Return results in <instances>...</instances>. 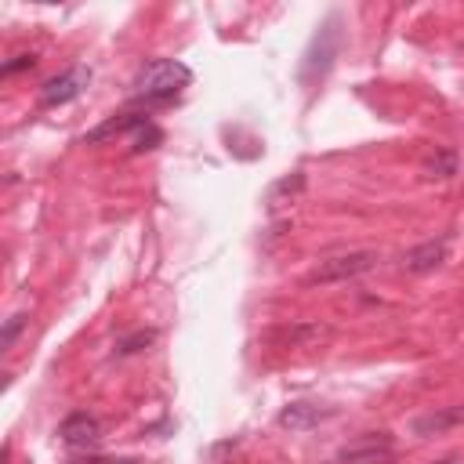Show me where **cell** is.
<instances>
[{"mask_svg": "<svg viewBox=\"0 0 464 464\" xmlns=\"http://www.w3.org/2000/svg\"><path fill=\"white\" fill-rule=\"evenodd\" d=\"M337 47H341V29H337V18H326L323 29L312 36L308 51H304V62H301V83H315L330 72L334 58H337Z\"/></svg>", "mask_w": 464, "mask_h": 464, "instance_id": "cell-2", "label": "cell"}, {"mask_svg": "<svg viewBox=\"0 0 464 464\" xmlns=\"http://www.w3.org/2000/svg\"><path fill=\"white\" fill-rule=\"evenodd\" d=\"M87 83H91V69H87V65H72V69H65L62 76H51V80L40 87V105H44V109L65 105V102L80 98V94L87 91Z\"/></svg>", "mask_w": 464, "mask_h": 464, "instance_id": "cell-5", "label": "cell"}, {"mask_svg": "<svg viewBox=\"0 0 464 464\" xmlns=\"http://www.w3.org/2000/svg\"><path fill=\"white\" fill-rule=\"evenodd\" d=\"M377 261H381V257H377L373 250H352V254H337V257L319 261V265H315V268L304 276V283H341V279H355V276L370 272Z\"/></svg>", "mask_w": 464, "mask_h": 464, "instance_id": "cell-3", "label": "cell"}, {"mask_svg": "<svg viewBox=\"0 0 464 464\" xmlns=\"http://www.w3.org/2000/svg\"><path fill=\"white\" fill-rule=\"evenodd\" d=\"M33 65H36V58H33V54H18L14 62H4V69H0V72H4V76H14V72L33 69Z\"/></svg>", "mask_w": 464, "mask_h": 464, "instance_id": "cell-14", "label": "cell"}, {"mask_svg": "<svg viewBox=\"0 0 464 464\" xmlns=\"http://www.w3.org/2000/svg\"><path fill=\"white\" fill-rule=\"evenodd\" d=\"M58 435H62V442H65V446L87 450V446H98V439H102V424H98V417H94V413L76 410V413H69V417L58 424Z\"/></svg>", "mask_w": 464, "mask_h": 464, "instance_id": "cell-6", "label": "cell"}, {"mask_svg": "<svg viewBox=\"0 0 464 464\" xmlns=\"http://www.w3.org/2000/svg\"><path fill=\"white\" fill-rule=\"evenodd\" d=\"M334 410H323V406H312V402H290L279 410V424L290 428V431H308L315 428L319 420H326Z\"/></svg>", "mask_w": 464, "mask_h": 464, "instance_id": "cell-9", "label": "cell"}, {"mask_svg": "<svg viewBox=\"0 0 464 464\" xmlns=\"http://www.w3.org/2000/svg\"><path fill=\"white\" fill-rule=\"evenodd\" d=\"M392 460H395V442L388 431H370L337 453V464H392Z\"/></svg>", "mask_w": 464, "mask_h": 464, "instance_id": "cell-4", "label": "cell"}, {"mask_svg": "<svg viewBox=\"0 0 464 464\" xmlns=\"http://www.w3.org/2000/svg\"><path fill=\"white\" fill-rule=\"evenodd\" d=\"M163 141V130L156 127V123H149V127H141L138 134H134V152H149V149H156Z\"/></svg>", "mask_w": 464, "mask_h": 464, "instance_id": "cell-11", "label": "cell"}, {"mask_svg": "<svg viewBox=\"0 0 464 464\" xmlns=\"http://www.w3.org/2000/svg\"><path fill=\"white\" fill-rule=\"evenodd\" d=\"M192 83V69L178 58H152L141 65V72L134 76V91L130 98L141 105H167L174 102L185 87Z\"/></svg>", "mask_w": 464, "mask_h": 464, "instance_id": "cell-1", "label": "cell"}, {"mask_svg": "<svg viewBox=\"0 0 464 464\" xmlns=\"http://www.w3.org/2000/svg\"><path fill=\"white\" fill-rule=\"evenodd\" d=\"M22 326H25V315H22V312H18V315H11V319H7V326H4V337H0V344H4V348H11Z\"/></svg>", "mask_w": 464, "mask_h": 464, "instance_id": "cell-13", "label": "cell"}, {"mask_svg": "<svg viewBox=\"0 0 464 464\" xmlns=\"http://www.w3.org/2000/svg\"><path fill=\"white\" fill-rule=\"evenodd\" d=\"M457 424H464V406H442V410H431V413H424V417H417L413 420V435H442V431H450V428H457Z\"/></svg>", "mask_w": 464, "mask_h": 464, "instance_id": "cell-10", "label": "cell"}, {"mask_svg": "<svg viewBox=\"0 0 464 464\" xmlns=\"http://www.w3.org/2000/svg\"><path fill=\"white\" fill-rule=\"evenodd\" d=\"M446 254H450V236L428 239V243H420V246H413V250L406 254V268L417 272V276H424V272L439 268V265L446 261Z\"/></svg>", "mask_w": 464, "mask_h": 464, "instance_id": "cell-8", "label": "cell"}, {"mask_svg": "<svg viewBox=\"0 0 464 464\" xmlns=\"http://www.w3.org/2000/svg\"><path fill=\"white\" fill-rule=\"evenodd\" d=\"M149 123H152L149 112H120V116L98 123L94 130H87L83 145H98V141H109V138H120V134H138V130L149 127Z\"/></svg>", "mask_w": 464, "mask_h": 464, "instance_id": "cell-7", "label": "cell"}, {"mask_svg": "<svg viewBox=\"0 0 464 464\" xmlns=\"http://www.w3.org/2000/svg\"><path fill=\"white\" fill-rule=\"evenodd\" d=\"M152 337H156L152 330H141V334H134L130 341H123V344H120V352H138V344H149Z\"/></svg>", "mask_w": 464, "mask_h": 464, "instance_id": "cell-15", "label": "cell"}, {"mask_svg": "<svg viewBox=\"0 0 464 464\" xmlns=\"http://www.w3.org/2000/svg\"><path fill=\"white\" fill-rule=\"evenodd\" d=\"M428 170H435L431 178H450V174H453V152H442V149H435V160L428 163Z\"/></svg>", "mask_w": 464, "mask_h": 464, "instance_id": "cell-12", "label": "cell"}]
</instances>
